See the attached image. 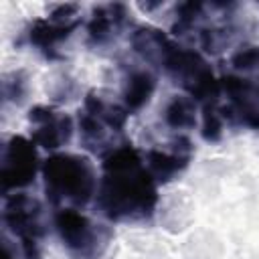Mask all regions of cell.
Returning a JSON list of instances; mask_svg holds the SVG:
<instances>
[{
	"instance_id": "cell-2",
	"label": "cell",
	"mask_w": 259,
	"mask_h": 259,
	"mask_svg": "<svg viewBox=\"0 0 259 259\" xmlns=\"http://www.w3.org/2000/svg\"><path fill=\"white\" fill-rule=\"evenodd\" d=\"M45 180L51 194L71 198L77 204H85L95 190L93 170L87 160L79 156H51L45 162Z\"/></svg>"
},
{
	"instance_id": "cell-6",
	"label": "cell",
	"mask_w": 259,
	"mask_h": 259,
	"mask_svg": "<svg viewBox=\"0 0 259 259\" xmlns=\"http://www.w3.org/2000/svg\"><path fill=\"white\" fill-rule=\"evenodd\" d=\"M75 24H55L49 20H38L30 30V40L38 47H51L61 38H67Z\"/></svg>"
},
{
	"instance_id": "cell-1",
	"label": "cell",
	"mask_w": 259,
	"mask_h": 259,
	"mask_svg": "<svg viewBox=\"0 0 259 259\" xmlns=\"http://www.w3.org/2000/svg\"><path fill=\"white\" fill-rule=\"evenodd\" d=\"M105 176L101 186V206L107 217L123 219L134 212H150L156 202L152 174L142 168L140 156L134 148L125 146L111 152L105 162Z\"/></svg>"
},
{
	"instance_id": "cell-8",
	"label": "cell",
	"mask_w": 259,
	"mask_h": 259,
	"mask_svg": "<svg viewBox=\"0 0 259 259\" xmlns=\"http://www.w3.org/2000/svg\"><path fill=\"white\" fill-rule=\"evenodd\" d=\"M148 162H150L152 174H156L158 178H168V176H172L174 172H178L186 164V158L168 156V154H162V152H150L148 154Z\"/></svg>"
},
{
	"instance_id": "cell-11",
	"label": "cell",
	"mask_w": 259,
	"mask_h": 259,
	"mask_svg": "<svg viewBox=\"0 0 259 259\" xmlns=\"http://www.w3.org/2000/svg\"><path fill=\"white\" fill-rule=\"evenodd\" d=\"M231 63L237 69H253L255 65H259V49L257 47H245L233 55Z\"/></svg>"
},
{
	"instance_id": "cell-4",
	"label": "cell",
	"mask_w": 259,
	"mask_h": 259,
	"mask_svg": "<svg viewBox=\"0 0 259 259\" xmlns=\"http://www.w3.org/2000/svg\"><path fill=\"white\" fill-rule=\"evenodd\" d=\"M55 223H57V229L61 233V239L65 241V245L69 249H83L85 245H89L91 229H89V223L83 214L67 208V210H61L57 214Z\"/></svg>"
},
{
	"instance_id": "cell-5",
	"label": "cell",
	"mask_w": 259,
	"mask_h": 259,
	"mask_svg": "<svg viewBox=\"0 0 259 259\" xmlns=\"http://www.w3.org/2000/svg\"><path fill=\"white\" fill-rule=\"evenodd\" d=\"M154 85H156L154 83V77L148 75V73H136V75H132L130 81H127L125 93H123L127 107L130 109H140L150 99V95L154 91Z\"/></svg>"
},
{
	"instance_id": "cell-3",
	"label": "cell",
	"mask_w": 259,
	"mask_h": 259,
	"mask_svg": "<svg viewBox=\"0 0 259 259\" xmlns=\"http://www.w3.org/2000/svg\"><path fill=\"white\" fill-rule=\"evenodd\" d=\"M36 172V154L30 142L24 138H14L8 146L4 166H2V186L4 190L26 186Z\"/></svg>"
},
{
	"instance_id": "cell-10",
	"label": "cell",
	"mask_w": 259,
	"mask_h": 259,
	"mask_svg": "<svg viewBox=\"0 0 259 259\" xmlns=\"http://www.w3.org/2000/svg\"><path fill=\"white\" fill-rule=\"evenodd\" d=\"M111 14H107L103 8H99L95 14H93V18H91V22H89V34L93 36V38H97V40H101L103 36H107V32H109V26H111V18H109Z\"/></svg>"
},
{
	"instance_id": "cell-7",
	"label": "cell",
	"mask_w": 259,
	"mask_h": 259,
	"mask_svg": "<svg viewBox=\"0 0 259 259\" xmlns=\"http://www.w3.org/2000/svg\"><path fill=\"white\" fill-rule=\"evenodd\" d=\"M164 119L170 127H188L194 123V103L186 97H174L166 107Z\"/></svg>"
},
{
	"instance_id": "cell-9",
	"label": "cell",
	"mask_w": 259,
	"mask_h": 259,
	"mask_svg": "<svg viewBox=\"0 0 259 259\" xmlns=\"http://www.w3.org/2000/svg\"><path fill=\"white\" fill-rule=\"evenodd\" d=\"M221 130H223L221 115L210 105H206L204 107V121H202V138L206 142H214L221 138Z\"/></svg>"
}]
</instances>
